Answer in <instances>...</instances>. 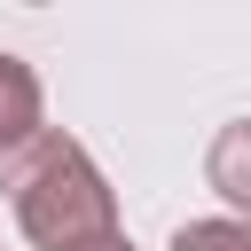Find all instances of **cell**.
Wrapping results in <instances>:
<instances>
[{
    "mask_svg": "<svg viewBox=\"0 0 251 251\" xmlns=\"http://www.w3.org/2000/svg\"><path fill=\"white\" fill-rule=\"evenodd\" d=\"M0 188H8V204H16V220L39 251H86L102 235H126L102 165L71 133H39L16 157H0Z\"/></svg>",
    "mask_w": 251,
    "mask_h": 251,
    "instance_id": "6da1fadb",
    "label": "cell"
},
{
    "mask_svg": "<svg viewBox=\"0 0 251 251\" xmlns=\"http://www.w3.org/2000/svg\"><path fill=\"white\" fill-rule=\"evenodd\" d=\"M204 180H212V196L227 204V220L251 227V118H227V126L212 133V149H204Z\"/></svg>",
    "mask_w": 251,
    "mask_h": 251,
    "instance_id": "7a4b0ae2",
    "label": "cell"
},
{
    "mask_svg": "<svg viewBox=\"0 0 251 251\" xmlns=\"http://www.w3.org/2000/svg\"><path fill=\"white\" fill-rule=\"evenodd\" d=\"M47 133V102H39V78L24 55H0V157H16L24 141Z\"/></svg>",
    "mask_w": 251,
    "mask_h": 251,
    "instance_id": "3957f363",
    "label": "cell"
},
{
    "mask_svg": "<svg viewBox=\"0 0 251 251\" xmlns=\"http://www.w3.org/2000/svg\"><path fill=\"white\" fill-rule=\"evenodd\" d=\"M173 251H251V227L243 220H180Z\"/></svg>",
    "mask_w": 251,
    "mask_h": 251,
    "instance_id": "277c9868",
    "label": "cell"
},
{
    "mask_svg": "<svg viewBox=\"0 0 251 251\" xmlns=\"http://www.w3.org/2000/svg\"><path fill=\"white\" fill-rule=\"evenodd\" d=\"M86 251H133V243H126V235H102V243H86Z\"/></svg>",
    "mask_w": 251,
    "mask_h": 251,
    "instance_id": "5b68a950",
    "label": "cell"
}]
</instances>
